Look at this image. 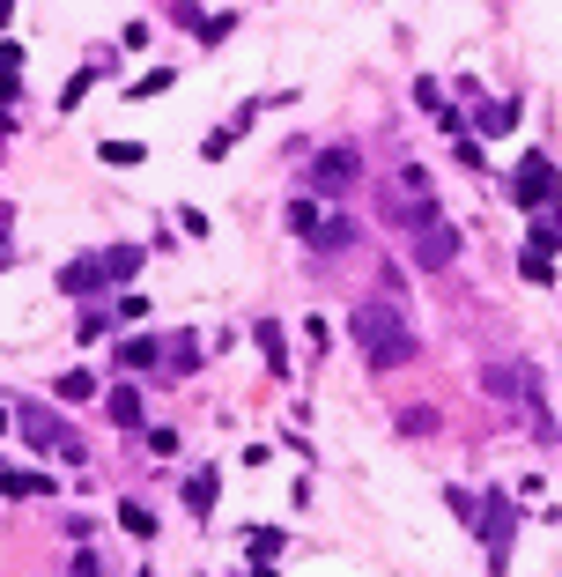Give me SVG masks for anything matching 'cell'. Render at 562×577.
<instances>
[{
  "instance_id": "6da1fadb",
  "label": "cell",
  "mask_w": 562,
  "mask_h": 577,
  "mask_svg": "<svg viewBox=\"0 0 562 577\" xmlns=\"http://www.w3.org/2000/svg\"><path fill=\"white\" fill-rule=\"evenodd\" d=\"M355 341H363V363L378 370H400V363H415V333H407V319L392 304H363L355 311Z\"/></svg>"
},
{
  "instance_id": "7a4b0ae2",
  "label": "cell",
  "mask_w": 562,
  "mask_h": 577,
  "mask_svg": "<svg viewBox=\"0 0 562 577\" xmlns=\"http://www.w3.org/2000/svg\"><path fill=\"white\" fill-rule=\"evenodd\" d=\"M548 200H562V178H555V163H548V156H540V148H533V156H526V163H518V171H511V208L540 215V208H548Z\"/></svg>"
},
{
  "instance_id": "3957f363",
  "label": "cell",
  "mask_w": 562,
  "mask_h": 577,
  "mask_svg": "<svg viewBox=\"0 0 562 577\" xmlns=\"http://www.w3.org/2000/svg\"><path fill=\"white\" fill-rule=\"evenodd\" d=\"M23 437H30V452H52V459H67V467H82V444H74V430L60 415H52V407H23Z\"/></svg>"
},
{
  "instance_id": "277c9868",
  "label": "cell",
  "mask_w": 562,
  "mask_h": 577,
  "mask_svg": "<svg viewBox=\"0 0 562 577\" xmlns=\"http://www.w3.org/2000/svg\"><path fill=\"white\" fill-rule=\"evenodd\" d=\"M452 259H459V230H452L444 215H429L422 230H415V267L437 274V267H452Z\"/></svg>"
},
{
  "instance_id": "5b68a950",
  "label": "cell",
  "mask_w": 562,
  "mask_h": 577,
  "mask_svg": "<svg viewBox=\"0 0 562 577\" xmlns=\"http://www.w3.org/2000/svg\"><path fill=\"white\" fill-rule=\"evenodd\" d=\"M481 526V541H489V570L503 577V563H511V504H503V489H496V504L474 518Z\"/></svg>"
},
{
  "instance_id": "8992f818",
  "label": "cell",
  "mask_w": 562,
  "mask_h": 577,
  "mask_svg": "<svg viewBox=\"0 0 562 577\" xmlns=\"http://www.w3.org/2000/svg\"><path fill=\"white\" fill-rule=\"evenodd\" d=\"M355 171H363V163H355V148H318V185H326V193H348Z\"/></svg>"
},
{
  "instance_id": "52a82bcc",
  "label": "cell",
  "mask_w": 562,
  "mask_h": 577,
  "mask_svg": "<svg viewBox=\"0 0 562 577\" xmlns=\"http://www.w3.org/2000/svg\"><path fill=\"white\" fill-rule=\"evenodd\" d=\"M252 341H259V356H267V378H296V370H289V341H281V326H274V319H259V326H252Z\"/></svg>"
},
{
  "instance_id": "ba28073f",
  "label": "cell",
  "mask_w": 562,
  "mask_h": 577,
  "mask_svg": "<svg viewBox=\"0 0 562 577\" xmlns=\"http://www.w3.org/2000/svg\"><path fill=\"white\" fill-rule=\"evenodd\" d=\"M215 496H222V474H215V467L185 474V511H193V518H208V511H215Z\"/></svg>"
},
{
  "instance_id": "9c48e42d",
  "label": "cell",
  "mask_w": 562,
  "mask_h": 577,
  "mask_svg": "<svg viewBox=\"0 0 562 577\" xmlns=\"http://www.w3.org/2000/svg\"><path fill=\"white\" fill-rule=\"evenodd\" d=\"M141 259H148L141 245H111L97 267H104V282H134V274H141Z\"/></svg>"
},
{
  "instance_id": "30bf717a",
  "label": "cell",
  "mask_w": 562,
  "mask_h": 577,
  "mask_svg": "<svg viewBox=\"0 0 562 577\" xmlns=\"http://www.w3.org/2000/svg\"><path fill=\"white\" fill-rule=\"evenodd\" d=\"M60 289L67 296H97L104 289V267H97V259H74V267H60Z\"/></svg>"
},
{
  "instance_id": "8fae6325",
  "label": "cell",
  "mask_w": 562,
  "mask_h": 577,
  "mask_svg": "<svg viewBox=\"0 0 562 577\" xmlns=\"http://www.w3.org/2000/svg\"><path fill=\"white\" fill-rule=\"evenodd\" d=\"M0 496H52V474H23V467H0Z\"/></svg>"
},
{
  "instance_id": "7c38bea8",
  "label": "cell",
  "mask_w": 562,
  "mask_h": 577,
  "mask_svg": "<svg viewBox=\"0 0 562 577\" xmlns=\"http://www.w3.org/2000/svg\"><path fill=\"white\" fill-rule=\"evenodd\" d=\"M348 245H355V222H341V215L311 230V252H318V259H326V252H348Z\"/></svg>"
},
{
  "instance_id": "4fadbf2b",
  "label": "cell",
  "mask_w": 562,
  "mask_h": 577,
  "mask_svg": "<svg viewBox=\"0 0 562 577\" xmlns=\"http://www.w3.org/2000/svg\"><path fill=\"white\" fill-rule=\"evenodd\" d=\"M119 363H126V370H156V363H163V341H156V333H134V341L119 348Z\"/></svg>"
},
{
  "instance_id": "5bb4252c",
  "label": "cell",
  "mask_w": 562,
  "mask_h": 577,
  "mask_svg": "<svg viewBox=\"0 0 562 577\" xmlns=\"http://www.w3.org/2000/svg\"><path fill=\"white\" fill-rule=\"evenodd\" d=\"M104 415L119 422V430H141V393H134V385H119V393L104 400Z\"/></svg>"
},
{
  "instance_id": "9a60e30c",
  "label": "cell",
  "mask_w": 562,
  "mask_h": 577,
  "mask_svg": "<svg viewBox=\"0 0 562 577\" xmlns=\"http://www.w3.org/2000/svg\"><path fill=\"white\" fill-rule=\"evenodd\" d=\"M163 363H171V378H193V370H200V341H193V333H178V341L163 348Z\"/></svg>"
},
{
  "instance_id": "2e32d148",
  "label": "cell",
  "mask_w": 562,
  "mask_h": 577,
  "mask_svg": "<svg viewBox=\"0 0 562 577\" xmlns=\"http://www.w3.org/2000/svg\"><path fill=\"white\" fill-rule=\"evenodd\" d=\"M119 526L134 533V541H156V511H148V504H134V496L119 504Z\"/></svg>"
},
{
  "instance_id": "e0dca14e",
  "label": "cell",
  "mask_w": 562,
  "mask_h": 577,
  "mask_svg": "<svg viewBox=\"0 0 562 577\" xmlns=\"http://www.w3.org/2000/svg\"><path fill=\"white\" fill-rule=\"evenodd\" d=\"M518 274H526L533 289H548V282H555V259L540 252V245H526V252H518Z\"/></svg>"
},
{
  "instance_id": "ac0fdd59",
  "label": "cell",
  "mask_w": 562,
  "mask_h": 577,
  "mask_svg": "<svg viewBox=\"0 0 562 577\" xmlns=\"http://www.w3.org/2000/svg\"><path fill=\"white\" fill-rule=\"evenodd\" d=\"M533 245H540V252L562 245V208H555V200H548V208H540V222H533Z\"/></svg>"
},
{
  "instance_id": "d6986e66",
  "label": "cell",
  "mask_w": 562,
  "mask_h": 577,
  "mask_svg": "<svg viewBox=\"0 0 562 577\" xmlns=\"http://www.w3.org/2000/svg\"><path fill=\"white\" fill-rule=\"evenodd\" d=\"M518 126V104L503 97V104H481V134H511Z\"/></svg>"
},
{
  "instance_id": "ffe728a7",
  "label": "cell",
  "mask_w": 562,
  "mask_h": 577,
  "mask_svg": "<svg viewBox=\"0 0 562 577\" xmlns=\"http://www.w3.org/2000/svg\"><path fill=\"white\" fill-rule=\"evenodd\" d=\"M171 82H178V74H171V67H148V74H141V82H126V97H163V89H171Z\"/></svg>"
},
{
  "instance_id": "44dd1931",
  "label": "cell",
  "mask_w": 562,
  "mask_h": 577,
  "mask_svg": "<svg viewBox=\"0 0 562 577\" xmlns=\"http://www.w3.org/2000/svg\"><path fill=\"white\" fill-rule=\"evenodd\" d=\"M97 156L111 163V171H126V163H141V156H148V148H141V141H104V148H97Z\"/></svg>"
},
{
  "instance_id": "7402d4cb",
  "label": "cell",
  "mask_w": 562,
  "mask_h": 577,
  "mask_svg": "<svg viewBox=\"0 0 562 577\" xmlns=\"http://www.w3.org/2000/svg\"><path fill=\"white\" fill-rule=\"evenodd\" d=\"M245 548L259 555V563H267V555H281V526H252V533H245Z\"/></svg>"
},
{
  "instance_id": "603a6c76",
  "label": "cell",
  "mask_w": 562,
  "mask_h": 577,
  "mask_svg": "<svg viewBox=\"0 0 562 577\" xmlns=\"http://www.w3.org/2000/svg\"><path fill=\"white\" fill-rule=\"evenodd\" d=\"M52 393H60V400H89V393H97V378H89V370H67Z\"/></svg>"
},
{
  "instance_id": "cb8c5ba5",
  "label": "cell",
  "mask_w": 562,
  "mask_h": 577,
  "mask_svg": "<svg viewBox=\"0 0 562 577\" xmlns=\"http://www.w3.org/2000/svg\"><path fill=\"white\" fill-rule=\"evenodd\" d=\"M429 430H437V407H407L400 415V437H429Z\"/></svg>"
},
{
  "instance_id": "d4e9b609",
  "label": "cell",
  "mask_w": 562,
  "mask_h": 577,
  "mask_svg": "<svg viewBox=\"0 0 562 577\" xmlns=\"http://www.w3.org/2000/svg\"><path fill=\"white\" fill-rule=\"evenodd\" d=\"M289 230H296V237L318 230V200H289Z\"/></svg>"
},
{
  "instance_id": "484cf974",
  "label": "cell",
  "mask_w": 562,
  "mask_h": 577,
  "mask_svg": "<svg viewBox=\"0 0 562 577\" xmlns=\"http://www.w3.org/2000/svg\"><path fill=\"white\" fill-rule=\"evenodd\" d=\"M444 504H452V511L466 518V526H474V518H481V504H474V489H444Z\"/></svg>"
},
{
  "instance_id": "4316f807",
  "label": "cell",
  "mask_w": 562,
  "mask_h": 577,
  "mask_svg": "<svg viewBox=\"0 0 562 577\" xmlns=\"http://www.w3.org/2000/svg\"><path fill=\"white\" fill-rule=\"evenodd\" d=\"M104 333H111V319H97V311H89V319H82V326H74V341H82V348H89V341H104Z\"/></svg>"
},
{
  "instance_id": "83f0119b",
  "label": "cell",
  "mask_w": 562,
  "mask_h": 577,
  "mask_svg": "<svg viewBox=\"0 0 562 577\" xmlns=\"http://www.w3.org/2000/svg\"><path fill=\"white\" fill-rule=\"evenodd\" d=\"M230 141H237V126H230V134H208V141H200V156L222 163V156H230Z\"/></svg>"
},
{
  "instance_id": "f1b7e54d",
  "label": "cell",
  "mask_w": 562,
  "mask_h": 577,
  "mask_svg": "<svg viewBox=\"0 0 562 577\" xmlns=\"http://www.w3.org/2000/svg\"><path fill=\"white\" fill-rule=\"evenodd\" d=\"M0 74H23V45L15 37H0Z\"/></svg>"
},
{
  "instance_id": "f546056e",
  "label": "cell",
  "mask_w": 562,
  "mask_h": 577,
  "mask_svg": "<svg viewBox=\"0 0 562 577\" xmlns=\"http://www.w3.org/2000/svg\"><path fill=\"white\" fill-rule=\"evenodd\" d=\"M67 577H104V555H97V548H89V555H74V570H67Z\"/></svg>"
},
{
  "instance_id": "4dcf8cb0",
  "label": "cell",
  "mask_w": 562,
  "mask_h": 577,
  "mask_svg": "<svg viewBox=\"0 0 562 577\" xmlns=\"http://www.w3.org/2000/svg\"><path fill=\"white\" fill-rule=\"evenodd\" d=\"M15 104V74H0V111H8Z\"/></svg>"
},
{
  "instance_id": "1f68e13d",
  "label": "cell",
  "mask_w": 562,
  "mask_h": 577,
  "mask_svg": "<svg viewBox=\"0 0 562 577\" xmlns=\"http://www.w3.org/2000/svg\"><path fill=\"white\" fill-rule=\"evenodd\" d=\"M8 15H15V0H0V23H8Z\"/></svg>"
},
{
  "instance_id": "d6a6232c",
  "label": "cell",
  "mask_w": 562,
  "mask_h": 577,
  "mask_svg": "<svg viewBox=\"0 0 562 577\" xmlns=\"http://www.w3.org/2000/svg\"><path fill=\"white\" fill-rule=\"evenodd\" d=\"M555 444H562V437H555Z\"/></svg>"
}]
</instances>
